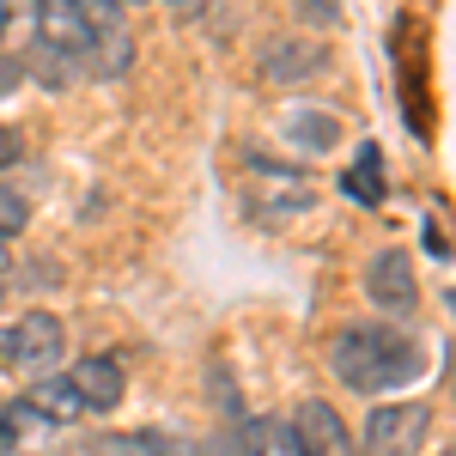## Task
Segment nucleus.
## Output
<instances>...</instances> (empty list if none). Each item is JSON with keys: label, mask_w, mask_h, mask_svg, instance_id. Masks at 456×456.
I'll list each match as a JSON object with an SVG mask.
<instances>
[{"label": "nucleus", "mask_w": 456, "mask_h": 456, "mask_svg": "<svg viewBox=\"0 0 456 456\" xmlns=\"http://www.w3.org/2000/svg\"><path fill=\"white\" fill-rule=\"evenodd\" d=\"M329 365H335V378L359 395H389V389L414 384L426 371V347L414 335H402V329H389V322H347V329H335V341H329Z\"/></svg>", "instance_id": "f257e3e1"}, {"label": "nucleus", "mask_w": 456, "mask_h": 456, "mask_svg": "<svg viewBox=\"0 0 456 456\" xmlns=\"http://www.w3.org/2000/svg\"><path fill=\"white\" fill-rule=\"evenodd\" d=\"M61 347H68V329H61L55 311H25L0 335V359L12 371H31V378H49V365L61 359Z\"/></svg>", "instance_id": "f03ea898"}, {"label": "nucleus", "mask_w": 456, "mask_h": 456, "mask_svg": "<svg viewBox=\"0 0 456 456\" xmlns=\"http://www.w3.org/2000/svg\"><path fill=\"white\" fill-rule=\"evenodd\" d=\"M426 432H432V408L426 402H384V408H371V420H365V451L359 456H414L426 444Z\"/></svg>", "instance_id": "7ed1b4c3"}, {"label": "nucleus", "mask_w": 456, "mask_h": 456, "mask_svg": "<svg viewBox=\"0 0 456 456\" xmlns=\"http://www.w3.org/2000/svg\"><path fill=\"white\" fill-rule=\"evenodd\" d=\"M365 298H371L384 316H414L420 311V281H414L408 249L384 244L371 262H365Z\"/></svg>", "instance_id": "20e7f679"}, {"label": "nucleus", "mask_w": 456, "mask_h": 456, "mask_svg": "<svg viewBox=\"0 0 456 456\" xmlns=\"http://www.w3.org/2000/svg\"><path fill=\"white\" fill-rule=\"evenodd\" d=\"M292 438H298V451L305 456H359L353 451V432H347V420L335 414V402H298L292 408Z\"/></svg>", "instance_id": "39448f33"}, {"label": "nucleus", "mask_w": 456, "mask_h": 456, "mask_svg": "<svg viewBox=\"0 0 456 456\" xmlns=\"http://www.w3.org/2000/svg\"><path fill=\"white\" fill-rule=\"evenodd\" d=\"M244 171L262 183V201L274 213H305L316 201V189H311V176L305 171H286V165H274L268 152H244Z\"/></svg>", "instance_id": "423d86ee"}, {"label": "nucleus", "mask_w": 456, "mask_h": 456, "mask_svg": "<svg viewBox=\"0 0 456 456\" xmlns=\"http://www.w3.org/2000/svg\"><path fill=\"white\" fill-rule=\"evenodd\" d=\"M37 43H49V49H61V55H86V43H92V19H86V6L79 0H43L37 6Z\"/></svg>", "instance_id": "0eeeda50"}, {"label": "nucleus", "mask_w": 456, "mask_h": 456, "mask_svg": "<svg viewBox=\"0 0 456 456\" xmlns=\"http://www.w3.org/2000/svg\"><path fill=\"white\" fill-rule=\"evenodd\" d=\"M68 384H73V395H79L86 414H110V408H122V395H128V378H122L116 359H79L68 371Z\"/></svg>", "instance_id": "6e6552de"}, {"label": "nucleus", "mask_w": 456, "mask_h": 456, "mask_svg": "<svg viewBox=\"0 0 456 456\" xmlns=\"http://www.w3.org/2000/svg\"><path fill=\"white\" fill-rule=\"evenodd\" d=\"M128 68H134V31H128V19L92 25V43H86V55H79V73H92V79H122Z\"/></svg>", "instance_id": "1a4fd4ad"}, {"label": "nucleus", "mask_w": 456, "mask_h": 456, "mask_svg": "<svg viewBox=\"0 0 456 456\" xmlns=\"http://www.w3.org/2000/svg\"><path fill=\"white\" fill-rule=\"evenodd\" d=\"M322 68H329V49H322V43H311V37H274V43H268V55H262V73H268L274 86L316 79Z\"/></svg>", "instance_id": "9d476101"}, {"label": "nucleus", "mask_w": 456, "mask_h": 456, "mask_svg": "<svg viewBox=\"0 0 456 456\" xmlns=\"http://www.w3.org/2000/svg\"><path fill=\"white\" fill-rule=\"evenodd\" d=\"M281 128H286V141H292V152H311V159L316 152H335V141H341V116L322 104H286Z\"/></svg>", "instance_id": "9b49d317"}, {"label": "nucleus", "mask_w": 456, "mask_h": 456, "mask_svg": "<svg viewBox=\"0 0 456 456\" xmlns=\"http://www.w3.org/2000/svg\"><path fill=\"white\" fill-rule=\"evenodd\" d=\"M341 195L347 201H359V208H384V189H389V176H384V146L378 141H365L359 152H353L347 165H341Z\"/></svg>", "instance_id": "f8f14e48"}, {"label": "nucleus", "mask_w": 456, "mask_h": 456, "mask_svg": "<svg viewBox=\"0 0 456 456\" xmlns=\"http://www.w3.org/2000/svg\"><path fill=\"white\" fill-rule=\"evenodd\" d=\"M25 414H37V420H55V426H73L86 408H79V395H73L68 378H37L31 395H25Z\"/></svg>", "instance_id": "ddd939ff"}, {"label": "nucleus", "mask_w": 456, "mask_h": 456, "mask_svg": "<svg viewBox=\"0 0 456 456\" xmlns=\"http://www.w3.org/2000/svg\"><path fill=\"white\" fill-rule=\"evenodd\" d=\"M238 451H244V456H305V451H298V438H292V426L274 420V414L238 426Z\"/></svg>", "instance_id": "4468645a"}, {"label": "nucleus", "mask_w": 456, "mask_h": 456, "mask_svg": "<svg viewBox=\"0 0 456 456\" xmlns=\"http://www.w3.org/2000/svg\"><path fill=\"white\" fill-rule=\"evenodd\" d=\"M25 73H31V79H43L49 92H61V86H73V79H79V61H73V55H61V49H49V43H31Z\"/></svg>", "instance_id": "2eb2a0df"}, {"label": "nucleus", "mask_w": 456, "mask_h": 456, "mask_svg": "<svg viewBox=\"0 0 456 456\" xmlns=\"http://www.w3.org/2000/svg\"><path fill=\"white\" fill-rule=\"evenodd\" d=\"M116 456H183V444H171L165 432H128V438H110Z\"/></svg>", "instance_id": "dca6fc26"}, {"label": "nucleus", "mask_w": 456, "mask_h": 456, "mask_svg": "<svg viewBox=\"0 0 456 456\" xmlns=\"http://www.w3.org/2000/svg\"><path fill=\"white\" fill-rule=\"evenodd\" d=\"M25 225H31V208H25V195H19V189H0V244H6V238H19Z\"/></svg>", "instance_id": "f3484780"}, {"label": "nucleus", "mask_w": 456, "mask_h": 456, "mask_svg": "<svg viewBox=\"0 0 456 456\" xmlns=\"http://www.w3.org/2000/svg\"><path fill=\"white\" fill-rule=\"evenodd\" d=\"M19 159H25V134H19V128H6V122H0V171H12V165H19Z\"/></svg>", "instance_id": "a211bd4d"}, {"label": "nucleus", "mask_w": 456, "mask_h": 456, "mask_svg": "<svg viewBox=\"0 0 456 456\" xmlns=\"http://www.w3.org/2000/svg\"><path fill=\"white\" fill-rule=\"evenodd\" d=\"M298 12H305L311 25H341V6H335V0H298Z\"/></svg>", "instance_id": "6ab92c4d"}, {"label": "nucleus", "mask_w": 456, "mask_h": 456, "mask_svg": "<svg viewBox=\"0 0 456 456\" xmlns=\"http://www.w3.org/2000/svg\"><path fill=\"white\" fill-rule=\"evenodd\" d=\"M426 249H432V262H451V238H444L438 219H426Z\"/></svg>", "instance_id": "aec40b11"}, {"label": "nucleus", "mask_w": 456, "mask_h": 456, "mask_svg": "<svg viewBox=\"0 0 456 456\" xmlns=\"http://www.w3.org/2000/svg\"><path fill=\"white\" fill-rule=\"evenodd\" d=\"M19 79H25V61H19V55H0V98H6Z\"/></svg>", "instance_id": "412c9836"}, {"label": "nucleus", "mask_w": 456, "mask_h": 456, "mask_svg": "<svg viewBox=\"0 0 456 456\" xmlns=\"http://www.w3.org/2000/svg\"><path fill=\"white\" fill-rule=\"evenodd\" d=\"M201 456H244V451H238V432H225V438H213V444H208Z\"/></svg>", "instance_id": "4be33fe9"}, {"label": "nucleus", "mask_w": 456, "mask_h": 456, "mask_svg": "<svg viewBox=\"0 0 456 456\" xmlns=\"http://www.w3.org/2000/svg\"><path fill=\"white\" fill-rule=\"evenodd\" d=\"M176 19H208V0H171Z\"/></svg>", "instance_id": "5701e85b"}, {"label": "nucleus", "mask_w": 456, "mask_h": 456, "mask_svg": "<svg viewBox=\"0 0 456 456\" xmlns=\"http://www.w3.org/2000/svg\"><path fill=\"white\" fill-rule=\"evenodd\" d=\"M12 451V414H6V426H0V456Z\"/></svg>", "instance_id": "b1692460"}, {"label": "nucleus", "mask_w": 456, "mask_h": 456, "mask_svg": "<svg viewBox=\"0 0 456 456\" xmlns=\"http://www.w3.org/2000/svg\"><path fill=\"white\" fill-rule=\"evenodd\" d=\"M6 268H12V249H6V244H0V274H6Z\"/></svg>", "instance_id": "393cba45"}, {"label": "nucleus", "mask_w": 456, "mask_h": 456, "mask_svg": "<svg viewBox=\"0 0 456 456\" xmlns=\"http://www.w3.org/2000/svg\"><path fill=\"white\" fill-rule=\"evenodd\" d=\"M438 456H451V451H438Z\"/></svg>", "instance_id": "a878e982"}]
</instances>
